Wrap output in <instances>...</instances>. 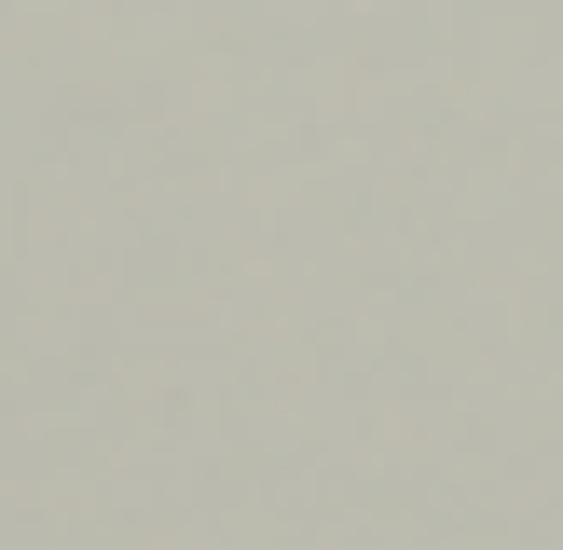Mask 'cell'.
Segmentation results:
<instances>
[]
</instances>
